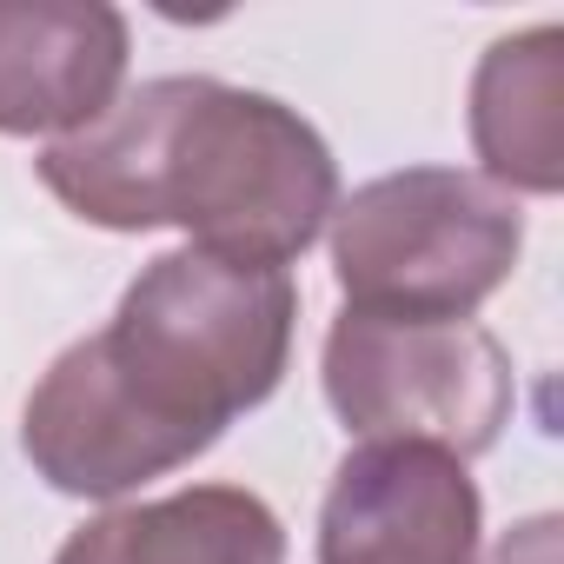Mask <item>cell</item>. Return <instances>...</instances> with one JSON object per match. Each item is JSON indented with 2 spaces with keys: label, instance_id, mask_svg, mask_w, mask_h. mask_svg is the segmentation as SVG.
Segmentation results:
<instances>
[{
  "label": "cell",
  "instance_id": "obj_1",
  "mask_svg": "<svg viewBox=\"0 0 564 564\" xmlns=\"http://www.w3.org/2000/svg\"><path fill=\"white\" fill-rule=\"evenodd\" d=\"M300 286L286 265L180 246L140 265L113 319L74 339L21 412L28 465L67 498H127L213 452L286 379Z\"/></svg>",
  "mask_w": 564,
  "mask_h": 564
},
{
  "label": "cell",
  "instance_id": "obj_6",
  "mask_svg": "<svg viewBox=\"0 0 564 564\" xmlns=\"http://www.w3.org/2000/svg\"><path fill=\"white\" fill-rule=\"evenodd\" d=\"M127 14L107 0H0V133L47 140L94 127L127 80Z\"/></svg>",
  "mask_w": 564,
  "mask_h": 564
},
{
  "label": "cell",
  "instance_id": "obj_3",
  "mask_svg": "<svg viewBox=\"0 0 564 564\" xmlns=\"http://www.w3.org/2000/svg\"><path fill=\"white\" fill-rule=\"evenodd\" d=\"M333 279L352 313L471 319L524 252V213L465 166H405L333 206Z\"/></svg>",
  "mask_w": 564,
  "mask_h": 564
},
{
  "label": "cell",
  "instance_id": "obj_9",
  "mask_svg": "<svg viewBox=\"0 0 564 564\" xmlns=\"http://www.w3.org/2000/svg\"><path fill=\"white\" fill-rule=\"evenodd\" d=\"M491 564H557V518L544 511V518H524V524H511V531L498 538Z\"/></svg>",
  "mask_w": 564,
  "mask_h": 564
},
{
  "label": "cell",
  "instance_id": "obj_7",
  "mask_svg": "<svg viewBox=\"0 0 564 564\" xmlns=\"http://www.w3.org/2000/svg\"><path fill=\"white\" fill-rule=\"evenodd\" d=\"M54 564H286V524L246 485H186L87 518Z\"/></svg>",
  "mask_w": 564,
  "mask_h": 564
},
{
  "label": "cell",
  "instance_id": "obj_2",
  "mask_svg": "<svg viewBox=\"0 0 564 564\" xmlns=\"http://www.w3.org/2000/svg\"><path fill=\"white\" fill-rule=\"evenodd\" d=\"M41 186L100 232L180 226L186 246L293 265L339 206V160L319 127L213 74H160L94 127L47 140Z\"/></svg>",
  "mask_w": 564,
  "mask_h": 564
},
{
  "label": "cell",
  "instance_id": "obj_4",
  "mask_svg": "<svg viewBox=\"0 0 564 564\" xmlns=\"http://www.w3.org/2000/svg\"><path fill=\"white\" fill-rule=\"evenodd\" d=\"M326 405L366 445H438L458 465L491 452L518 379L505 346L471 319L339 313L326 333Z\"/></svg>",
  "mask_w": 564,
  "mask_h": 564
},
{
  "label": "cell",
  "instance_id": "obj_5",
  "mask_svg": "<svg viewBox=\"0 0 564 564\" xmlns=\"http://www.w3.org/2000/svg\"><path fill=\"white\" fill-rule=\"evenodd\" d=\"M485 498L438 445H359L319 505V564H478Z\"/></svg>",
  "mask_w": 564,
  "mask_h": 564
},
{
  "label": "cell",
  "instance_id": "obj_8",
  "mask_svg": "<svg viewBox=\"0 0 564 564\" xmlns=\"http://www.w3.org/2000/svg\"><path fill=\"white\" fill-rule=\"evenodd\" d=\"M471 147L505 193L564 186V34L551 21L485 47L471 74Z\"/></svg>",
  "mask_w": 564,
  "mask_h": 564
}]
</instances>
